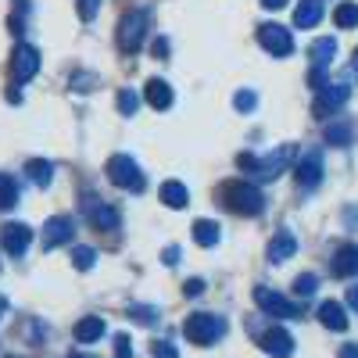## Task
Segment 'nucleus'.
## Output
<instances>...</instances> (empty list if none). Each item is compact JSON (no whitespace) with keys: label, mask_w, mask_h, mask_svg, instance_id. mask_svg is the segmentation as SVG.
<instances>
[{"label":"nucleus","mask_w":358,"mask_h":358,"mask_svg":"<svg viewBox=\"0 0 358 358\" xmlns=\"http://www.w3.org/2000/svg\"><path fill=\"white\" fill-rule=\"evenodd\" d=\"M219 197H222V208H229L236 215H262V208H265L262 190L251 183H226L219 190Z\"/></svg>","instance_id":"1"},{"label":"nucleus","mask_w":358,"mask_h":358,"mask_svg":"<svg viewBox=\"0 0 358 358\" xmlns=\"http://www.w3.org/2000/svg\"><path fill=\"white\" fill-rule=\"evenodd\" d=\"M183 334L190 344H201V348H212L215 341H222L226 334V319L222 315H212V312H194L183 326Z\"/></svg>","instance_id":"2"},{"label":"nucleus","mask_w":358,"mask_h":358,"mask_svg":"<svg viewBox=\"0 0 358 358\" xmlns=\"http://www.w3.org/2000/svg\"><path fill=\"white\" fill-rule=\"evenodd\" d=\"M108 179H111L115 187L133 190V194H140V190L147 187V176L140 172V165H136L129 155H115V158L108 162Z\"/></svg>","instance_id":"3"},{"label":"nucleus","mask_w":358,"mask_h":358,"mask_svg":"<svg viewBox=\"0 0 358 358\" xmlns=\"http://www.w3.org/2000/svg\"><path fill=\"white\" fill-rule=\"evenodd\" d=\"M147 25H151L147 11H126L122 22H118V50L136 54L140 43H143V36H147Z\"/></svg>","instance_id":"4"},{"label":"nucleus","mask_w":358,"mask_h":358,"mask_svg":"<svg viewBox=\"0 0 358 358\" xmlns=\"http://www.w3.org/2000/svg\"><path fill=\"white\" fill-rule=\"evenodd\" d=\"M348 97H351V83H348V79H337V83H322V86H319V97H315V104H312L315 118L337 115V111L348 104Z\"/></svg>","instance_id":"5"},{"label":"nucleus","mask_w":358,"mask_h":358,"mask_svg":"<svg viewBox=\"0 0 358 358\" xmlns=\"http://www.w3.org/2000/svg\"><path fill=\"white\" fill-rule=\"evenodd\" d=\"M290 162H294V143H283V147H276L273 155L255 158V172L251 176H258V179H265V183H268V179H280Z\"/></svg>","instance_id":"6"},{"label":"nucleus","mask_w":358,"mask_h":358,"mask_svg":"<svg viewBox=\"0 0 358 358\" xmlns=\"http://www.w3.org/2000/svg\"><path fill=\"white\" fill-rule=\"evenodd\" d=\"M258 43L273 54V57H287L294 50V36H290V29L276 25V22H265L258 25Z\"/></svg>","instance_id":"7"},{"label":"nucleus","mask_w":358,"mask_h":358,"mask_svg":"<svg viewBox=\"0 0 358 358\" xmlns=\"http://www.w3.org/2000/svg\"><path fill=\"white\" fill-rule=\"evenodd\" d=\"M36 72H40V50L29 47V43H18L15 54H11V79L22 86V83L33 79Z\"/></svg>","instance_id":"8"},{"label":"nucleus","mask_w":358,"mask_h":358,"mask_svg":"<svg viewBox=\"0 0 358 358\" xmlns=\"http://www.w3.org/2000/svg\"><path fill=\"white\" fill-rule=\"evenodd\" d=\"M255 305H258L265 315H276V319H294V315H297V305L287 301L283 294L268 290V287H255Z\"/></svg>","instance_id":"9"},{"label":"nucleus","mask_w":358,"mask_h":358,"mask_svg":"<svg viewBox=\"0 0 358 358\" xmlns=\"http://www.w3.org/2000/svg\"><path fill=\"white\" fill-rule=\"evenodd\" d=\"M79 208H83V215L94 222L97 229H104V233H111V229L118 226V212H115L111 204H104L101 197H83Z\"/></svg>","instance_id":"10"},{"label":"nucleus","mask_w":358,"mask_h":358,"mask_svg":"<svg viewBox=\"0 0 358 358\" xmlns=\"http://www.w3.org/2000/svg\"><path fill=\"white\" fill-rule=\"evenodd\" d=\"M0 241H4V251H8L11 258H22L25 248L33 244V229L22 226V222H8L4 229H0Z\"/></svg>","instance_id":"11"},{"label":"nucleus","mask_w":358,"mask_h":358,"mask_svg":"<svg viewBox=\"0 0 358 358\" xmlns=\"http://www.w3.org/2000/svg\"><path fill=\"white\" fill-rule=\"evenodd\" d=\"M72 236H76V222H72L69 215H54V219L43 226V248L54 251L57 244H69Z\"/></svg>","instance_id":"12"},{"label":"nucleus","mask_w":358,"mask_h":358,"mask_svg":"<svg viewBox=\"0 0 358 358\" xmlns=\"http://www.w3.org/2000/svg\"><path fill=\"white\" fill-rule=\"evenodd\" d=\"M297 187H305V190H312V187H319L322 183V158H319V151H308L301 162H297Z\"/></svg>","instance_id":"13"},{"label":"nucleus","mask_w":358,"mask_h":358,"mask_svg":"<svg viewBox=\"0 0 358 358\" xmlns=\"http://www.w3.org/2000/svg\"><path fill=\"white\" fill-rule=\"evenodd\" d=\"M262 351L273 355V358H290V355H294V337L276 326V330L262 334Z\"/></svg>","instance_id":"14"},{"label":"nucleus","mask_w":358,"mask_h":358,"mask_svg":"<svg viewBox=\"0 0 358 358\" xmlns=\"http://www.w3.org/2000/svg\"><path fill=\"white\" fill-rule=\"evenodd\" d=\"M334 276H341V280H348V276H358V248L355 244H344V248H337V255H334Z\"/></svg>","instance_id":"15"},{"label":"nucleus","mask_w":358,"mask_h":358,"mask_svg":"<svg viewBox=\"0 0 358 358\" xmlns=\"http://www.w3.org/2000/svg\"><path fill=\"white\" fill-rule=\"evenodd\" d=\"M294 251H297V241H294V233L290 229H280L276 236H273V244H268V262H287V258H294Z\"/></svg>","instance_id":"16"},{"label":"nucleus","mask_w":358,"mask_h":358,"mask_svg":"<svg viewBox=\"0 0 358 358\" xmlns=\"http://www.w3.org/2000/svg\"><path fill=\"white\" fill-rule=\"evenodd\" d=\"M143 97H147V104L158 108V111H169V108H172V90H169L165 79H147Z\"/></svg>","instance_id":"17"},{"label":"nucleus","mask_w":358,"mask_h":358,"mask_svg":"<svg viewBox=\"0 0 358 358\" xmlns=\"http://www.w3.org/2000/svg\"><path fill=\"white\" fill-rule=\"evenodd\" d=\"M319 322L326 326V330H334V334H344L348 330V315L337 301H322L319 305Z\"/></svg>","instance_id":"18"},{"label":"nucleus","mask_w":358,"mask_h":358,"mask_svg":"<svg viewBox=\"0 0 358 358\" xmlns=\"http://www.w3.org/2000/svg\"><path fill=\"white\" fill-rule=\"evenodd\" d=\"M319 18H322V0H301V4L294 8L297 29H312V25H319Z\"/></svg>","instance_id":"19"},{"label":"nucleus","mask_w":358,"mask_h":358,"mask_svg":"<svg viewBox=\"0 0 358 358\" xmlns=\"http://www.w3.org/2000/svg\"><path fill=\"white\" fill-rule=\"evenodd\" d=\"M162 204H165V208H187V204H190L187 187L179 183V179H169V183H162Z\"/></svg>","instance_id":"20"},{"label":"nucleus","mask_w":358,"mask_h":358,"mask_svg":"<svg viewBox=\"0 0 358 358\" xmlns=\"http://www.w3.org/2000/svg\"><path fill=\"white\" fill-rule=\"evenodd\" d=\"M72 334H76V341H79V344H94V341L104 334V322H101L97 315H86V319H79V322H76V330H72Z\"/></svg>","instance_id":"21"},{"label":"nucleus","mask_w":358,"mask_h":358,"mask_svg":"<svg viewBox=\"0 0 358 358\" xmlns=\"http://www.w3.org/2000/svg\"><path fill=\"white\" fill-rule=\"evenodd\" d=\"M334 54H337V40H334V36L315 40V43H312V65H315V69H326V65L334 62Z\"/></svg>","instance_id":"22"},{"label":"nucleus","mask_w":358,"mask_h":358,"mask_svg":"<svg viewBox=\"0 0 358 358\" xmlns=\"http://www.w3.org/2000/svg\"><path fill=\"white\" fill-rule=\"evenodd\" d=\"M194 241H197L201 248H215V244H219V222L197 219V222H194Z\"/></svg>","instance_id":"23"},{"label":"nucleus","mask_w":358,"mask_h":358,"mask_svg":"<svg viewBox=\"0 0 358 358\" xmlns=\"http://www.w3.org/2000/svg\"><path fill=\"white\" fill-rule=\"evenodd\" d=\"M351 136H355V129H351L348 118H341V122H330V126H326V143H330V147H348Z\"/></svg>","instance_id":"24"},{"label":"nucleus","mask_w":358,"mask_h":358,"mask_svg":"<svg viewBox=\"0 0 358 358\" xmlns=\"http://www.w3.org/2000/svg\"><path fill=\"white\" fill-rule=\"evenodd\" d=\"M25 172H29V179H33L36 187H50V179H54V165L43 162V158H33L25 165Z\"/></svg>","instance_id":"25"},{"label":"nucleus","mask_w":358,"mask_h":358,"mask_svg":"<svg viewBox=\"0 0 358 358\" xmlns=\"http://www.w3.org/2000/svg\"><path fill=\"white\" fill-rule=\"evenodd\" d=\"M334 22H337V29H355V25H358V4H351V0L337 4V11H334Z\"/></svg>","instance_id":"26"},{"label":"nucleus","mask_w":358,"mask_h":358,"mask_svg":"<svg viewBox=\"0 0 358 358\" xmlns=\"http://www.w3.org/2000/svg\"><path fill=\"white\" fill-rule=\"evenodd\" d=\"M18 204V187L11 176H0V212H8V208Z\"/></svg>","instance_id":"27"},{"label":"nucleus","mask_w":358,"mask_h":358,"mask_svg":"<svg viewBox=\"0 0 358 358\" xmlns=\"http://www.w3.org/2000/svg\"><path fill=\"white\" fill-rule=\"evenodd\" d=\"M94 262H97V251H94V248H76V251H72V265L79 268V273L94 268Z\"/></svg>","instance_id":"28"},{"label":"nucleus","mask_w":358,"mask_h":358,"mask_svg":"<svg viewBox=\"0 0 358 358\" xmlns=\"http://www.w3.org/2000/svg\"><path fill=\"white\" fill-rule=\"evenodd\" d=\"M315 287H319V280H315L312 273H305V276H297V280H294V290L301 294V297H312V294H315Z\"/></svg>","instance_id":"29"},{"label":"nucleus","mask_w":358,"mask_h":358,"mask_svg":"<svg viewBox=\"0 0 358 358\" xmlns=\"http://www.w3.org/2000/svg\"><path fill=\"white\" fill-rule=\"evenodd\" d=\"M129 315H133L140 326H155V322H158V312H155V308H143V305H133Z\"/></svg>","instance_id":"30"},{"label":"nucleus","mask_w":358,"mask_h":358,"mask_svg":"<svg viewBox=\"0 0 358 358\" xmlns=\"http://www.w3.org/2000/svg\"><path fill=\"white\" fill-rule=\"evenodd\" d=\"M233 104H236V111H255V104H258V97L251 94V90H241V94L233 97Z\"/></svg>","instance_id":"31"},{"label":"nucleus","mask_w":358,"mask_h":358,"mask_svg":"<svg viewBox=\"0 0 358 358\" xmlns=\"http://www.w3.org/2000/svg\"><path fill=\"white\" fill-rule=\"evenodd\" d=\"M136 94H133V90H122V94H118V108H122V115H133L136 111Z\"/></svg>","instance_id":"32"},{"label":"nucleus","mask_w":358,"mask_h":358,"mask_svg":"<svg viewBox=\"0 0 358 358\" xmlns=\"http://www.w3.org/2000/svg\"><path fill=\"white\" fill-rule=\"evenodd\" d=\"M115 358H133V348H129V337L126 334L115 337Z\"/></svg>","instance_id":"33"},{"label":"nucleus","mask_w":358,"mask_h":358,"mask_svg":"<svg viewBox=\"0 0 358 358\" xmlns=\"http://www.w3.org/2000/svg\"><path fill=\"white\" fill-rule=\"evenodd\" d=\"M97 8H101V0H79V18L90 22V18L97 15Z\"/></svg>","instance_id":"34"},{"label":"nucleus","mask_w":358,"mask_h":358,"mask_svg":"<svg viewBox=\"0 0 358 358\" xmlns=\"http://www.w3.org/2000/svg\"><path fill=\"white\" fill-rule=\"evenodd\" d=\"M155 358H179V351H176L169 341H158V344H155Z\"/></svg>","instance_id":"35"},{"label":"nucleus","mask_w":358,"mask_h":358,"mask_svg":"<svg viewBox=\"0 0 358 358\" xmlns=\"http://www.w3.org/2000/svg\"><path fill=\"white\" fill-rule=\"evenodd\" d=\"M72 86L79 90V94H86V90H94V76H83V72H79V76L72 79Z\"/></svg>","instance_id":"36"},{"label":"nucleus","mask_w":358,"mask_h":358,"mask_svg":"<svg viewBox=\"0 0 358 358\" xmlns=\"http://www.w3.org/2000/svg\"><path fill=\"white\" fill-rule=\"evenodd\" d=\"M183 290H187V297H197V294L204 290V280H187V287H183Z\"/></svg>","instance_id":"37"},{"label":"nucleus","mask_w":358,"mask_h":358,"mask_svg":"<svg viewBox=\"0 0 358 358\" xmlns=\"http://www.w3.org/2000/svg\"><path fill=\"white\" fill-rule=\"evenodd\" d=\"M162 262H165V265H176V262H179V248H165Z\"/></svg>","instance_id":"38"},{"label":"nucleus","mask_w":358,"mask_h":358,"mask_svg":"<svg viewBox=\"0 0 358 358\" xmlns=\"http://www.w3.org/2000/svg\"><path fill=\"white\" fill-rule=\"evenodd\" d=\"M348 305L358 312V283H355V287H348Z\"/></svg>","instance_id":"39"},{"label":"nucleus","mask_w":358,"mask_h":358,"mask_svg":"<svg viewBox=\"0 0 358 358\" xmlns=\"http://www.w3.org/2000/svg\"><path fill=\"white\" fill-rule=\"evenodd\" d=\"M341 358H358V344H344L341 348Z\"/></svg>","instance_id":"40"},{"label":"nucleus","mask_w":358,"mask_h":358,"mask_svg":"<svg viewBox=\"0 0 358 358\" xmlns=\"http://www.w3.org/2000/svg\"><path fill=\"white\" fill-rule=\"evenodd\" d=\"M165 54H169V43L158 40V43H155V57H165Z\"/></svg>","instance_id":"41"},{"label":"nucleus","mask_w":358,"mask_h":358,"mask_svg":"<svg viewBox=\"0 0 358 358\" xmlns=\"http://www.w3.org/2000/svg\"><path fill=\"white\" fill-rule=\"evenodd\" d=\"M265 8H273V11H280V8H287V0H262Z\"/></svg>","instance_id":"42"},{"label":"nucleus","mask_w":358,"mask_h":358,"mask_svg":"<svg viewBox=\"0 0 358 358\" xmlns=\"http://www.w3.org/2000/svg\"><path fill=\"white\" fill-rule=\"evenodd\" d=\"M344 219H348L351 226H358V212H355V208H348V212H344Z\"/></svg>","instance_id":"43"},{"label":"nucleus","mask_w":358,"mask_h":358,"mask_svg":"<svg viewBox=\"0 0 358 358\" xmlns=\"http://www.w3.org/2000/svg\"><path fill=\"white\" fill-rule=\"evenodd\" d=\"M4 312H8V301H4V297H0V319H4Z\"/></svg>","instance_id":"44"},{"label":"nucleus","mask_w":358,"mask_h":358,"mask_svg":"<svg viewBox=\"0 0 358 358\" xmlns=\"http://www.w3.org/2000/svg\"><path fill=\"white\" fill-rule=\"evenodd\" d=\"M351 69L358 72V47H355V57H351Z\"/></svg>","instance_id":"45"},{"label":"nucleus","mask_w":358,"mask_h":358,"mask_svg":"<svg viewBox=\"0 0 358 358\" xmlns=\"http://www.w3.org/2000/svg\"><path fill=\"white\" fill-rule=\"evenodd\" d=\"M69 358H94V355H69Z\"/></svg>","instance_id":"46"}]
</instances>
